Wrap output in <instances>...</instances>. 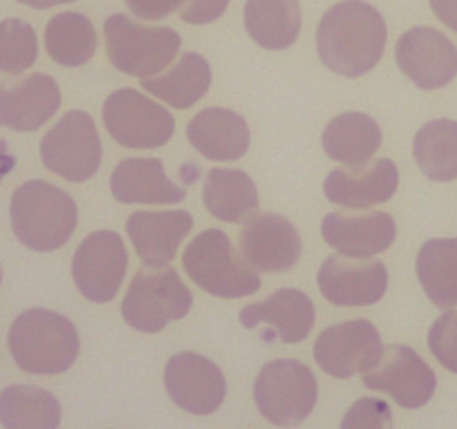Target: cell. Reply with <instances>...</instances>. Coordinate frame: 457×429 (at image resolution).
Masks as SVG:
<instances>
[{
	"label": "cell",
	"mask_w": 457,
	"mask_h": 429,
	"mask_svg": "<svg viewBox=\"0 0 457 429\" xmlns=\"http://www.w3.org/2000/svg\"><path fill=\"white\" fill-rule=\"evenodd\" d=\"M386 22L364 0H342L321 16L317 27V54L330 72L346 79L364 76L382 61Z\"/></svg>",
	"instance_id": "1"
},
{
	"label": "cell",
	"mask_w": 457,
	"mask_h": 429,
	"mask_svg": "<svg viewBox=\"0 0 457 429\" xmlns=\"http://www.w3.org/2000/svg\"><path fill=\"white\" fill-rule=\"evenodd\" d=\"M13 235L27 248L52 253L71 240L79 223L74 197L47 181H27L16 188L9 206Z\"/></svg>",
	"instance_id": "2"
},
{
	"label": "cell",
	"mask_w": 457,
	"mask_h": 429,
	"mask_svg": "<svg viewBox=\"0 0 457 429\" xmlns=\"http://www.w3.org/2000/svg\"><path fill=\"white\" fill-rule=\"evenodd\" d=\"M9 351L27 374L56 375L70 369L80 351L74 322L49 308H29L9 329Z\"/></svg>",
	"instance_id": "3"
},
{
	"label": "cell",
	"mask_w": 457,
	"mask_h": 429,
	"mask_svg": "<svg viewBox=\"0 0 457 429\" xmlns=\"http://www.w3.org/2000/svg\"><path fill=\"white\" fill-rule=\"evenodd\" d=\"M183 268L190 280L214 298H245L262 289V277L248 259L235 250L219 228L199 232L183 250Z\"/></svg>",
	"instance_id": "4"
},
{
	"label": "cell",
	"mask_w": 457,
	"mask_h": 429,
	"mask_svg": "<svg viewBox=\"0 0 457 429\" xmlns=\"http://www.w3.org/2000/svg\"><path fill=\"white\" fill-rule=\"evenodd\" d=\"M105 49L119 72L137 79H150L177 58L181 36L170 27L141 25L123 13L105 18Z\"/></svg>",
	"instance_id": "5"
},
{
	"label": "cell",
	"mask_w": 457,
	"mask_h": 429,
	"mask_svg": "<svg viewBox=\"0 0 457 429\" xmlns=\"http://www.w3.org/2000/svg\"><path fill=\"white\" fill-rule=\"evenodd\" d=\"M190 308L192 293L174 268H141L125 293L120 315L141 333H159Z\"/></svg>",
	"instance_id": "6"
},
{
	"label": "cell",
	"mask_w": 457,
	"mask_h": 429,
	"mask_svg": "<svg viewBox=\"0 0 457 429\" xmlns=\"http://www.w3.org/2000/svg\"><path fill=\"white\" fill-rule=\"evenodd\" d=\"M254 402L268 423L297 427L317 402V378L303 362L272 360L254 380Z\"/></svg>",
	"instance_id": "7"
},
{
	"label": "cell",
	"mask_w": 457,
	"mask_h": 429,
	"mask_svg": "<svg viewBox=\"0 0 457 429\" xmlns=\"http://www.w3.org/2000/svg\"><path fill=\"white\" fill-rule=\"evenodd\" d=\"M40 159L45 168L67 181L92 179L103 161L101 137L92 116L80 110L62 114L40 141Z\"/></svg>",
	"instance_id": "8"
},
{
	"label": "cell",
	"mask_w": 457,
	"mask_h": 429,
	"mask_svg": "<svg viewBox=\"0 0 457 429\" xmlns=\"http://www.w3.org/2000/svg\"><path fill=\"white\" fill-rule=\"evenodd\" d=\"M103 123L116 143L134 150H154L174 134V116L132 88L116 89L105 98Z\"/></svg>",
	"instance_id": "9"
},
{
	"label": "cell",
	"mask_w": 457,
	"mask_h": 429,
	"mask_svg": "<svg viewBox=\"0 0 457 429\" xmlns=\"http://www.w3.org/2000/svg\"><path fill=\"white\" fill-rule=\"evenodd\" d=\"M128 271V250L114 231H94L80 241L71 259V277L85 299L112 302Z\"/></svg>",
	"instance_id": "10"
},
{
	"label": "cell",
	"mask_w": 457,
	"mask_h": 429,
	"mask_svg": "<svg viewBox=\"0 0 457 429\" xmlns=\"http://www.w3.org/2000/svg\"><path fill=\"white\" fill-rule=\"evenodd\" d=\"M312 353L320 369L333 378L346 380L373 369L382 358L384 344L373 322L346 320L321 331Z\"/></svg>",
	"instance_id": "11"
},
{
	"label": "cell",
	"mask_w": 457,
	"mask_h": 429,
	"mask_svg": "<svg viewBox=\"0 0 457 429\" xmlns=\"http://www.w3.org/2000/svg\"><path fill=\"white\" fill-rule=\"evenodd\" d=\"M364 387L391 393L404 409H418L433 398L437 387L436 374L415 349L404 344L384 347L382 358L370 371L361 374Z\"/></svg>",
	"instance_id": "12"
},
{
	"label": "cell",
	"mask_w": 457,
	"mask_h": 429,
	"mask_svg": "<svg viewBox=\"0 0 457 429\" xmlns=\"http://www.w3.org/2000/svg\"><path fill=\"white\" fill-rule=\"evenodd\" d=\"M165 389L177 407L195 416L214 414L226 400V375L210 358L177 353L165 365Z\"/></svg>",
	"instance_id": "13"
},
{
	"label": "cell",
	"mask_w": 457,
	"mask_h": 429,
	"mask_svg": "<svg viewBox=\"0 0 457 429\" xmlns=\"http://www.w3.org/2000/svg\"><path fill=\"white\" fill-rule=\"evenodd\" d=\"M395 61L420 89H440L457 76V47L433 27H413L395 45Z\"/></svg>",
	"instance_id": "14"
},
{
	"label": "cell",
	"mask_w": 457,
	"mask_h": 429,
	"mask_svg": "<svg viewBox=\"0 0 457 429\" xmlns=\"http://www.w3.org/2000/svg\"><path fill=\"white\" fill-rule=\"evenodd\" d=\"M321 295L337 307H369L386 293L388 271L379 259L330 255L317 273Z\"/></svg>",
	"instance_id": "15"
},
{
	"label": "cell",
	"mask_w": 457,
	"mask_h": 429,
	"mask_svg": "<svg viewBox=\"0 0 457 429\" xmlns=\"http://www.w3.org/2000/svg\"><path fill=\"white\" fill-rule=\"evenodd\" d=\"M239 320L250 331L266 329V342L277 338L286 344H297L315 326V304L303 290L279 289L263 302L241 308Z\"/></svg>",
	"instance_id": "16"
},
{
	"label": "cell",
	"mask_w": 457,
	"mask_h": 429,
	"mask_svg": "<svg viewBox=\"0 0 457 429\" xmlns=\"http://www.w3.org/2000/svg\"><path fill=\"white\" fill-rule=\"evenodd\" d=\"M239 250L257 271L284 273L302 257V237L284 214H257L241 231Z\"/></svg>",
	"instance_id": "17"
},
{
	"label": "cell",
	"mask_w": 457,
	"mask_h": 429,
	"mask_svg": "<svg viewBox=\"0 0 457 429\" xmlns=\"http://www.w3.org/2000/svg\"><path fill=\"white\" fill-rule=\"evenodd\" d=\"M321 237L339 255L369 259L384 253L397 237L395 219L382 210L364 214L330 213L321 222Z\"/></svg>",
	"instance_id": "18"
},
{
	"label": "cell",
	"mask_w": 457,
	"mask_h": 429,
	"mask_svg": "<svg viewBox=\"0 0 457 429\" xmlns=\"http://www.w3.org/2000/svg\"><path fill=\"white\" fill-rule=\"evenodd\" d=\"M61 107V88L47 74H27L0 85V125L34 132Z\"/></svg>",
	"instance_id": "19"
},
{
	"label": "cell",
	"mask_w": 457,
	"mask_h": 429,
	"mask_svg": "<svg viewBox=\"0 0 457 429\" xmlns=\"http://www.w3.org/2000/svg\"><path fill=\"white\" fill-rule=\"evenodd\" d=\"M129 241L145 266L161 268L177 257V250L192 231V214L187 210H138L125 223Z\"/></svg>",
	"instance_id": "20"
},
{
	"label": "cell",
	"mask_w": 457,
	"mask_h": 429,
	"mask_svg": "<svg viewBox=\"0 0 457 429\" xmlns=\"http://www.w3.org/2000/svg\"><path fill=\"white\" fill-rule=\"evenodd\" d=\"M400 186V170L395 161L382 159L366 164L364 168H337L326 177L324 195L333 204L344 208H370L384 204L395 195Z\"/></svg>",
	"instance_id": "21"
},
{
	"label": "cell",
	"mask_w": 457,
	"mask_h": 429,
	"mask_svg": "<svg viewBox=\"0 0 457 429\" xmlns=\"http://www.w3.org/2000/svg\"><path fill=\"white\" fill-rule=\"evenodd\" d=\"M187 141L210 161H235L248 152L250 128L245 119L226 107H205L187 123Z\"/></svg>",
	"instance_id": "22"
},
{
	"label": "cell",
	"mask_w": 457,
	"mask_h": 429,
	"mask_svg": "<svg viewBox=\"0 0 457 429\" xmlns=\"http://www.w3.org/2000/svg\"><path fill=\"white\" fill-rule=\"evenodd\" d=\"M112 195L120 204H179L186 199V188L170 181L163 161L154 156H129L114 168L110 179Z\"/></svg>",
	"instance_id": "23"
},
{
	"label": "cell",
	"mask_w": 457,
	"mask_h": 429,
	"mask_svg": "<svg viewBox=\"0 0 457 429\" xmlns=\"http://www.w3.org/2000/svg\"><path fill=\"white\" fill-rule=\"evenodd\" d=\"M382 146V130L364 112H344L330 119L321 134V147L346 168H364Z\"/></svg>",
	"instance_id": "24"
},
{
	"label": "cell",
	"mask_w": 457,
	"mask_h": 429,
	"mask_svg": "<svg viewBox=\"0 0 457 429\" xmlns=\"http://www.w3.org/2000/svg\"><path fill=\"white\" fill-rule=\"evenodd\" d=\"M204 204L221 222L248 223L259 214V192L244 170L212 168L205 177Z\"/></svg>",
	"instance_id": "25"
},
{
	"label": "cell",
	"mask_w": 457,
	"mask_h": 429,
	"mask_svg": "<svg viewBox=\"0 0 457 429\" xmlns=\"http://www.w3.org/2000/svg\"><path fill=\"white\" fill-rule=\"evenodd\" d=\"M212 85V70L201 54L186 52L177 58L168 72L150 79H141V89L177 110H187L208 94Z\"/></svg>",
	"instance_id": "26"
},
{
	"label": "cell",
	"mask_w": 457,
	"mask_h": 429,
	"mask_svg": "<svg viewBox=\"0 0 457 429\" xmlns=\"http://www.w3.org/2000/svg\"><path fill=\"white\" fill-rule=\"evenodd\" d=\"M245 31L263 49H288L302 31L299 0H245Z\"/></svg>",
	"instance_id": "27"
},
{
	"label": "cell",
	"mask_w": 457,
	"mask_h": 429,
	"mask_svg": "<svg viewBox=\"0 0 457 429\" xmlns=\"http://www.w3.org/2000/svg\"><path fill=\"white\" fill-rule=\"evenodd\" d=\"M61 402L47 389L12 384L0 391V425L4 429H58Z\"/></svg>",
	"instance_id": "28"
},
{
	"label": "cell",
	"mask_w": 457,
	"mask_h": 429,
	"mask_svg": "<svg viewBox=\"0 0 457 429\" xmlns=\"http://www.w3.org/2000/svg\"><path fill=\"white\" fill-rule=\"evenodd\" d=\"M420 284L437 308H453L457 304V237L428 240L420 248Z\"/></svg>",
	"instance_id": "29"
},
{
	"label": "cell",
	"mask_w": 457,
	"mask_h": 429,
	"mask_svg": "<svg viewBox=\"0 0 457 429\" xmlns=\"http://www.w3.org/2000/svg\"><path fill=\"white\" fill-rule=\"evenodd\" d=\"M45 47L49 58L62 67H80L96 54V29L87 16L62 12L45 27Z\"/></svg>",
	"instance_id": "30"
},
{
	"label": "cell",
	"mask_w": 457,
	"mask_h": 429,
	"mask_svg": "<svg viewBox=\"0 0 457 429\" xmlns=\"http://www.w3.org/2000/svg\"><path fill=\"white\" fill-rule=\"evenodd\" d=\"M413 159L433 181L457 179V121L436 119L418 130Z\"/></svg>",
	"instance_id": "31"
},
{
	"label": "cell",
	"mask_w": 457,
	"mask_h": 429,
	"mask_svg": "<svg viewBox=\"0 0 457 429\" xmlns=\"http://www.w3.org/2000/svg\"><path fill=\"white\" fill-rule=\"evenodd\" d=\"M38 58V38L29 22L7 18L0 22V72L21 74Z\"/></svg>",
	"instance_id": "32"
},
{
	"label": "cell",
	"mask_w": 457,
	"mask_h": 429,
	"mask_svg": "<svg viewBox=\"0 0 457 429\" xmlns=\"http://www.w3.org/2000/svg\"><path fill=\"white\" fill-rule=\"evenodd\" d=\"M428 349L445 369L457 374V311L445 313L428 331Z\"/></svg>",
	"instance_id": "33"
},
{
	"label": "cell",
	"mask_w": 457,
	"mask_h": 429,
	"mask_svg": "<svg viewBox=\"0 0 457 429\" xmlns=\"http://www.w3.org/2000/svg\"><path fill=\"white\" fill-rule=\"evenodd\" d=\"M342 429H393V411L379 398H360L342 420Z\"/></svg>",
	"instance_id": "34"
},
{
	"label": "cell",
	"mask_w": 457,
	"mask_h": 429,
	"mask_svg": "<svg viewBox=\"0 0 457 429\" xmlns=\"http://www.w3.org/2000/svg\"><path fill=\"white\" fill-rule=\"evenodd\" d=\"M230 0H187L181 9V18L187 25H210L219 21Z\"/></svg>",
	"instance_id": "35"
},
{
	"label": "cell",
	"mask_w": 457,
	"mask_h": 429,
	"mask_svg": "<svg viewBox=\"0 0 457 429\" xmlns=\"http://www.w3.org/2000/svg\"><path fill=\"white\" fill-rule=\"evenodd\" d=\"M187 0H125L129 12L143 21H163L174 12H181Z\"/></svg>",
	"instance_id": "36"
},
{
	"label": "cell",
	"mask_w": 457,
	"mask_h": 429,
	"mask_svg": "<svg viewBox=\"0 0 457 429\" xmlns=\"http://www.w3.org/2000/svg\"><path fill=\"white\" fill-rule=\"evenodd\" d=\"M433 13L445 22L449 29L457 31V0H428Z\"/></svg>",
	"instance_id": "37"
},
{
	"label": "cell",
	"mask_w": 457,
	"mask_h": 429,
	"mask_svg": "<svg viewBox=\"0 0 457 429\" xmlns=\"http://www.w3.org/2000/svg\"><path fill=\"white\" fill-rule=\"evenodd\" d=\"M13 156L7 152V146H4V141H0V181H3L4 174H9L13 170Z\"/></svg>",
	"instance_id": "38"
},
{
	"label": "cell",
	"mask_w": 457,
	"mask_h": 429,
	"mask_svg": "<svg viewBox=\"0 0 457 429\" xmlns=\"http://www.w3.org/2000/svg\"><path fill=\"white\" fill-rule=\"evenodd\" d=\"M18 3L27 4V7L31 9H49V7H56V4L74 3V0H18Z\"/></svg>",
	"instance_id": "39"
},
{
	"label": "cell",
	"mask_w": 457,
	"mask_h": 429,
	"mask_svg": "<svg viewBox=\"0 0 457 429\" xmlns=\"http://www.w3.org/2000/svg\"><path fill=\"white\" fill-rule=\"evenodd\" d=\"M0 282H3V268H0Z\"/></svg>",
	"instance_id": "40"
}]
</instances>
